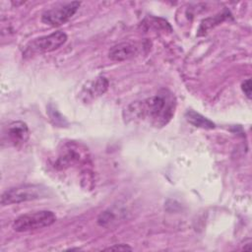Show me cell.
<instances>
[{"instance_id": "3957f363", "label": "cell", "mask_w": 252, "mask_h": 252, "mask_svg": "<svg viewBox=\"0 0 252 252\" xmlns=\"http://www.w3.org/2000/svg\"><path fill=\"white\" fill-rule=\"evenodd\" d=\"M56 221V216L51 211H37L18 217L12 224L15 231L27 232L50 226Z\"/></svg>"}, {"instance_id": "6da1fadb", "label": "cell", "mask_w": 252, "mask_h": 252, "mask_svg": "<svg viewBox=\"0 0 252 252\" xmlns=\"http://www.w3.org/2000/svg\"><path fill=\"white\" fill-rule=\"evenodd\" d=\"M175 105L174 95L167 90H160L156 95L131 104L127 113L130 118L148 120L155 127H162L174 115Z\"/></svg>"}, {"instance_id": "5b68a950", "label": "cell", "mask_w": 252, "mask_h": 252, "mask_svg": "<svg viewBox=\"0 0 252 252\" xmlns=\"http://www.w3.org/2000/svg\"><path fill=\"white\" fill-rule=\"evenodd\" d=\"M81 3L78 1L58 4L43 12L41 21L47 26L58 27L68 22L78 11Z\"/></svg>"}, {"instance_id": "7a4b0ae2", "label": "cell", "mask_w": 252, "mask_h": 252, "mask_svg": "<svg viewBox=\"0 0 252 252\" xmlns=\"http://www.w3.org/2000/svg\"><path fill=\"white\" fill-rule=\"evenodd\" d=\"M48 195V189L42 185L25 184L12 187L6 190L1 196V205L9 206L23 202L33 201L45 198Z\"/></svg>"}, {"instance_id": "277c9868", "label": "cell", "mask_w": 252, "mask_h": 252, "mask_svg": "<svg viewBox=\"0 0 252 252\" xmlns=\"http://www.w3.org/2000/svg\"><path fill=\"white\" fill-rule=\"evenodd\" d=\"M67 41V34L62 31H57L48 35L39 36L31 40L25 48L24 54L32 55L36 53L50 52L58 49Z\"/></svg>"}, {"instance_id": "52a82bcc", "label": "cell", "mask_w": 252, "mask_h": 252, "mask_svg": "<svg viewBox=\"0 0 252 252\" xmlns=\"http://www.w3.org/2000/svg\"><path fill=\"white\" fill-rule=\"evenodd\" d=\"M138 53V48L130 42H121L109 49L108 57L113 61H124L134 57Z\"/></svg>"}, {"instance_id": "ba28073f", "label": "cell", "mask_w": 252, "mask_h": 252, "mask_svg": "<svg viewBox=\"0 0 252 252\" xmlns=\"http://www.w3.org/2000/svg\"><path fill=\"white\" fill-rule=\"evenodd\" d=\"M185 118L190 124L195 127H200L204 129L215 128V124L211 120L194 110H187V112L185 113Z\"/></svg>"}, {"instance_id": "8992f818", "label": "cell", "mask_w": 252, "mask_h": 252, "mask_svg": "<svg viewBox=\"0 0 252 252\" xmlns=\"http://www.w3.org/2000/svg\"><path fill=\"white\" fill-rule=\"evenodd\" d=\"M30 138V131L26 123L22 121H14L7 125L3 130V142H7L11 146H21Z\"/></svg>"}, {"instance_id": "30bf717a", "label": "cell", "mask_w": 252, "mask_h": 252, "mask_svg": "<svg viewBox=\"0 0 252 252\" xmlns=\"http://www.w3.org/2000/svg\"><path fill=\"white\" fill-rule=\"evenodd\" d=\"M105 250H119V251H131L132 248L128 246L127 244H115L113 246H110L108 248H105Z\"/></svg>"}, {"instance_id": "9c48e42d", "label": "cell", "mask_w": 252, "mask_h": 252, "mask_svg": "<svg viewBox=\"0 0 252 252\" xmlns=\"http://www.w3.org/2000/svg\"><path fill=\"white\" fill-rule=\"evenodd\" d=\"M241 88H242V91L244 92L245 95L250 99V98H251V80H250V79L245 80V81L242 83Z\"/></svg>"}]
</instances>
